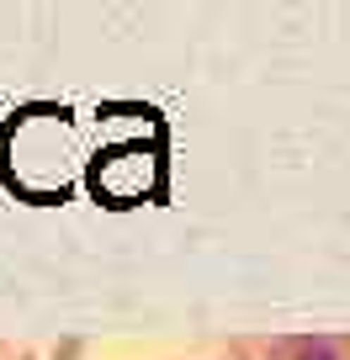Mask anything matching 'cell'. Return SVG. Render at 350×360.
Here are the masks:
<instances>
[{
	"label": "cell",
	"mask_w": 350,
	"mask_h": 360,
	"mask_svg": "<svg viewBox=\"0 0 350 360\" xmlns=\"http://www.w3.org/2000/svg\"><path fill=\"white\" fill-rule=\"evenodd\" d=\"M303 360H335V355H329L324 345H313V349H303Z\"/></svg>",
	"instance_id": "1"
}]
</instances>
